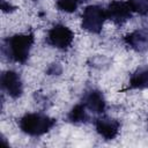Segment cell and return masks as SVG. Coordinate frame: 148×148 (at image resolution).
Returning <instances> with one entry per match:
<instances>
[{"label": "cell", "mask_w": 148, "mask_h": 148, "mask_svg": "<svg viewBox=\"0 0 148 148\" xmlns=\"http://www.w3.org/2000/svg\"><path fill=\"white\" fill-rule=\"evenodd\" d=\"M34 42L35 36L31 32L15 34L2 42V53L13 62L25 64L29 59Z\"/></svg>", "instance_id": "cell-1"}, {"label": "cell", "mask_w": 148, "mask_h": 148, "mask_svg": "<svg viewBox=\"0 0 148 148\" xmlns=\"http://www.w3.org/2000/svg\"><path fill=\"white\" fill-rule=\"evenodd\" d=\"M57 124V120L42 112H29L18 120L21 131L29 136H40L50 132Z\"/></svg>", "instance_id": "cell-2"}, {"label": "cell", "mask_w": 148, "mask_h": 148, "mask_svg": "<svg viewBox=\"0 0 148 148\" xmlns=\"http://www.w3.org/2000/svg\"><path fill=\"white\" fill-rule=\"evenodd\" d=\"M106 18L105 8L99 5L87 6L81 15V28L90 34H101Z\"/></svg>", "instance_id": "cell-3"}, {"label": "cell", "mask_w": 148, "mask_h": 148, "mask_svg": "<svg viewBox=\"0 0 148 148\" xmlns=\"http://www.w3.org/2000/svg\"><path fill=\"white\" fill-rule=\"evenodd\" d=\"M73 40H74L73 31L62 23L54 24L47 31V35H46V43L50 46L56 47L58 50H62V51L69 49Z\"/></svg>", "instance_id": "cell-4"}, {"label": "cell", "mask_w": 148, "mask_h": 148, "mask_svg": "<svg viewBox=\"0 0 148 148\" xmlns=\"http://www.w3.org/2000/svg\"><path fill=\"white\" fill-rule=\"evenodd\" d=\"M105 13H106V18L112 21L117 25H123L128 20H131L133 15L128 1H120V0L111 1L105 8Z\"/></svg>", "instance_id": "cell-5"}, {"label": "cell", "mask_w": 148, "mask_h": 148, "mask_svg": "<svg viewBox=\"0 0 148 148\" xmlns=\"http://www.w3.org/2000/svg\"><path fill=\"white\" fill-rule=\"evenodd\" d=\"M0 83H1V89L9 97L16 99V98L22 96V94H23V82H22L21 75L17 72L12 71V69L2 72Z\"/></svg>", "instance_id": "cell-6"}, {"label": "cell", "mask_w": 148, "mask_h": 148, "mask_svg": "<svg viewBox=\"0 0 148 148\" xmlns=\"http://www.w3.org/2000/svg\"><path fill=\"white\" fill-rule=\"evenodd\" d=\"M81 103L94 114H103L106 109V101L103 92L95 88H90L84 91Z\"/></svg>", "instance_id": "cell-7"}, {"label": "cell", "mask_w": 148, "mask_h": 148, "mask_svg": "<svg viewBox=\"0 0 148 148\" xmlns=\"http://www.w3.org/2000/svg\"><path fill=\"white\" fill-rule=\"evenodd\" d=\"M96 132L105 140L114 139L120 131L119 120L109 117V116H99L94 121Z\"/></svg>", "instance_id": "cell-8"}, {"label": "cell", "mask_w": 148, "mask_h": 148, "mask_svg": "<svg viewBox=\"0 0 148 148\" xmlns=\"http://www.w3.org/2000/svg\"><path fill=\"white\" fill-rule=\"evenodd\" d=\"M123 42L131 50L138 53H145L148 51V29H136L124 36Z\"/></svg>", "instance_id": "cell-9"}, {"label": "cell", "mask_w": 148, "mask_h": 148, "mask_svg": "<svg viewBox=\"0 0 148 148\" xmlns=\"http://www.w3.org/2000/svg\"><path fill=\"white\" fill-rule=\"evenodd\" d=\"M67 120L72 124H86L90 120L89 117V111L87 110V108L80 102L77 104H75L69 112L67 113Z\"/></svg>", "instance_id": "cell-10"}, {"label": "cell", "mask_w": 148, "mask_h": 148, "mask_svg": "<svg viewBox=\"0 0 148 148\" xmlns=\"http://www.w3.org/2000/svg\"><path fill=\"white\" fill-rule=\"evenodd\" d=\"M148 88V67L136 69L130 76L127 89H146Z\"/></svg>", "instance_id": "cell-11"}, {"label": "cell", "mask_w": 148, "mask_h": 148, "mask_svg": "<svg viewBox=\"0 0 148 148\" xmlns=\"http://www.w3.org/2000/svg\"><path fill=\"white\" fill-rule=\"evenodd\" d=\"M87 0H57L56 6L58 10L64 13H74Z\"/></svg>", "instance_id": "cell-12"}, {"label": "cell", "mask_w": 148, "mask_h": 148, "mask_svg": "<svg viewBox=\"0 0 148 148\" xmlns=\"http://www.w3.org/2000/svg\"><path fill=\"white\" fill-rule=\"evenodd\" d=\"M133 13L141 16L148 15V0H127Z\"/></svg>", "instance_id": "cell-13"}, {"label": "cell", "mask_w": 148, "mask_h": 148, "mask_svg": "<svg viewBox=\"0 0 148 148\" xmlns=\"http://www.w3.org/2000/svg\"><path fill=\"white\" fill-rule=\"evenodd\" d=\"M46 73L49 75H59L61 73V67L59 64H52L50 65V67L46 69Z\"/></svg>", "instance_id": "cell-14"}, {"label": "cell", "mask_w": 148, "mask_h": 148, "mask_svg": "<svg viewBox=\"0 0 148 148\" xmlns=\"http://www.w3.org/2000/svg\"><path fill=\"white\" fill-rule=\"evenodd\" d=\"M1 9H2L3 12H13V10H15V7L3 0L2 3H1Z\"/></svg>", "instance_id": "cell-15"}]
</instances>
